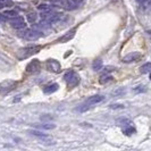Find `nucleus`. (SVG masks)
I'll use <instances>...</instances> for the list:
<instances>
[{
    "label": "nucleus",
    "mask_w": 151,
    "mask_h": 151,
    "mask_svg": "<svg viewBox=\"0 0 151 151\" xmlns=\"http://www.w3.org/2000/svg\"><path fill=\"white\" fill-rule=\"evenodd\" d=\"M104 100H105V97H104V96H100V94L92 96V97H90V98L86 99V100L84 101L81 106L77 107L75 110H76V111H78V113H85L86 110L91 109L92 107L97 106L98 104L102 102Z\"/></svg>",
    "instance_id": "nucleus-1"
},
{
    "label": "nucleus",
    "mask_w": 151,
    "mask_h": 151,
    "mask_svg": "<svg viewBox=\"0 0 151 151\" xmlns=\"http://www.w3.org/2000/svg\"><path fill=\"white\" fill-rule=\"evenodd\" d=\"M40 50H41V47H40V45H33V47L22 48V49H19V50H18V52H17V58H18L19 60L26 59V58L31 57L32 55L38 53Z\"/></svg>",
    "instance_id": "nucleus-2"
},
{
    "label": "nucleus",
    "mask_w": 151,
    "mask_h": 151,
    "mask_svg": "<svg viewBox=\"0 0 151 151\" xmlns=\"http://www.w3.org/2000/svg\"><path fill=\"white\" fill-rule=\"evenodd\" d=\"M64 78H65V81L67 83L68 88H74V86H76L77 84L80 83V76L77 75L75 72H73V70L67 72L65 74V76H64Z\"/></svg>",
    "instance_id": "nucleus-3"
},
{
    "label": "nucleus",
    "mask_w": 151,
    "mask_h": 151,
    "mask_svg": "<svg viewBox=\"0 0 151 151\" xmlns=\"http://www.w3.org/2000/svg\"><path fill=\"white\" fill-rule=\"evenodd\" d=\"M19 35L27 40H38L42 37V32L39 31L38 29H31V30H25L24 32H21Z\"/></svg>",
    "instance_id": "nucleus-4"
},
{
    "label": "nucleus",
    "mask_w": 151,
    "mask_h": 151,
    "mask_svg": "<svg viewBox=\"0 0 151 151\" xmlns=\"http://www.w3.org/2000/svg\"><path fill=\"white\" fill-rule=\"evenodd\" d=\"M16 86V82L13 80H7L0 83V93H8Z\"/></svg>",
    "instance_id": "nucleus-5"
},
{
    "label": "nucleus",
    "mask_w": 151,
    "mask_h": 151,
    "mask_svg": "<svg viewBox=\"0 0 151 151\" xmlns=\"http://www.w3.org/2000/svg\"><path fill=\"white\" fill-rule=\"evenodd\" d=\"M59 2L66 9L73 10V9H76V8L78 7L83 2V0H59Z\"/></svg>",
    "instance_id": "nucleus-6"
},
{
    "label": "nucleus",
    "mask_w": 151,
    "mask_h": 151,
    "mask_svg": "<svg viewBox=\"0 0 151 151\" xmlns=\"http://www.w3.org/2000/svg\"><path fill=\"white\" fill-rule=\"evenodd\" d=\"M47 66V69L50 70V72H53V73H59L61 70V66L59 64V61L55 60V59H49L45 64Z\"/></svg>",
    "instance_id": "nucleus-7"
},
{
    "label": "nucleus",
    "mask_w": 151,
    "mask_h": 151,
    "mask_svg": "<svg viewBox=\"0 0 151 151\" xmlns=\"http://www.w3.org/2000/svg\"><path fill=\"white\" fill-rule=\"evenodd\" d=\"M10 25H12L14 29H16V30H22V29H25L26 23H25V21H24L23 17L16 16V17H14V18H12Z\"/></svg>",
    "instance_id": "nucleus-8"
},
{
    "label": "nucleus",
    "mask_w": 151,
    "mask_h": 151,
    "mask_svg": "<svg viewBox=\"0 0 151 151\" xmlns=\"http://www.w3.org/2000/svg\"><path fill=\"white\" fill-rule=\"evenodd\" d=\"M141 58V53L139 52H131L129 55H126L124 58H123V63H133V61H137Z\"/></svg>",
    "instance_id": "nucleus-9"
},
{
    "label": "nucleus",
    "mask_w": 151,
    "mask_h": 151,
    "mask_svg": "<svg viewBox=\"0 0 151 151\" xmlns=\"http://www.w3.org/2000/svg\"><path fill=\"white\" fill-rule=\"evenodd\" d=\"M75 32H76V29H73V30L68 31L66 32L61 38L58 39V42H60V43H65V42H68L69 40H72V39L74 38V35H75Z\"/></svg>",
    "instance_id": "nucleus-10"
},
{
    "label": "nucleus",
    "mask_w": 151,
    "mask_h": 151,
    "mask_svg": "<svg viewBox=\"0 0 151 151\" xmlns=\"http://www.w3.org/2000/svg\"><path fill=\"white\" fill-rule=\"evenodd\" d=\"M39 69H40V63H39L38 59H34V60H32L27 65V67H26V72L27 73H37Z\"/></svg>",
    "instance_id": "nucleus-11"
},
{
    "label": "nucleus",
    "mask_w": 151,
    "mask_h": 151,
    "mask_svg": "<svg viewBox=\"0 0 151 151\" xmlns=\"http://www.w3.org/2000/svg\"><path fill=\"white\" fill-rule=\"evenodd\" d=\"M29 133H30L31 135L35 136V137H39V139H41V140H50V139H51L49 135H47L45 133H42L41 131H38V129H30Z\"/></svg>",
    "instance_id": "nucleus-12"
},
{
    "label": "nucleus",
    "mask_w": 151,
    "mask_h": 151,
    "mask_svg": "<svg viewBox=\"0 0 151 151\" xmlns=\"http://www.w3.org/2000/svg\"><path fill=\"white\" fill-rule=\"evenodd\" d=\"M58 84L57 83H51V84H48V85H45V88H43V92H45V94H51L53 92H56V91L58 90Z\"/></svg>",
    "instance_id": "nucleus-13"
},
{
    "label": "nucleus",
    "mask_w": 151,
    "mask_h": 151,
    "mask_svg": "<svg viewBox=\"0 0 151 151\" xmlns=\"http://www.w3.org/2000/svg\"><path fill=\"white\" fill-rule=\"evenodd\" d=\"M136 132V129L133 127V126H131V125H127V126H125L124 129H123V133L125 134V135H132V134H134Z\"/></svg>",
    "instance_id": "nucleus-14"
},
{
    "label": "nucleus",
    "mask_w": 151,
    "mask_h": 151,
    "mask_svg": "<svg viewBox=\"0 0 151 151\" xmlns=\"http://www.w3.org/2000/svg\"><path fill=\"white\" fill-rule=\"evenodd\" d=\"M2 15L5 16L6 18H14V17H16L17 16V12L16 10H14V9H10V10H5L4 13H2Z\"/></svg>",
    "instance_id": "nucleus-15"
},
{
    "label": "nucleus",
    "mask_w": 151,
    "mask_h": 151,
    "mask_svg": "<svg viewBox=\"0 0 151 151\" xmlns=\"http://www.w3.org/2000/svg\"><path fill=\"white\" fill-rule=\"evenodd\" d=\"M111 80H113V76L108 75V74L105 73L104 75L100 76V80H99V81H100V83L101 84H106V83H108V82H110Z\"/></svg>",
    "instance_id": "nucleus-16"
},
{
    "label": "nucleus",
    "mask_w": 151,
    "mask_h": 151,
    "mask_svg": "<svg viewBox=\"0 0 151 151\" xmlns=\"http://www.w3.org/2000/svg\"><path fill=\"white\" fill-rule=\"evenodd\" d=\"M38 9L41 10V13H45V12H51V10H52V7L49 6V5H47V4H41V5L38 6Z\"/></svg>",
    "instance_id": "nucleus-17"
},
{
    "label": "nucleus",
    "mask_w": 151,
    "mask_h": 151,
    "mask_svg": "<svg viewBox=\"0 0 151 151\" xmlns=\"http://www.w3.org/2000/svg\"><path fill=\"white\" fill-rule=\"evenodd\" d=\"M92 68H93V70H100L101 68H102V61L100 60V59H97V60L93 61V64H92Z\"/></svg>",
    "instance_id": "nucleus-18"
},
{
    "label": "nucleus",
    "mask_w": 151,
    "mask_h": 151,
    "mask_svg": "<svg viewBox=\"0 0 151 151\" xmlns=\"http://www.w3.org/2000/svg\"><path fill=\"white\" fill-rule=\"evenodd\" d=\"M151 69V64L150 63H145L143 66L141 67V73L142 74H148Z\"/></svg>",
    "instance_id": "nucleus-19"
},
{
    "label": "nucleus",
    "mask_w": 151,
    "mask_h": 151,
    "mask_svg": "<svg viewBox=\"0 0 151 151\" xmlns=\"http://www.w3.org/2000/svg\"><path fill=\"white\" fill-rule=\"evenodd\" d=\"M37 18H38L37 13H30V14H27V21L30 23H34L37 21Z\"/></svg>",
    "instance_id": "nucleus-20"
},
{
    "label": "nucleus",
    "mask_w": 151,
    "mask_h": 151,
    "mask_svg": "<svg viewBox=\"0 0 151 151\" xmlns=\"http://www.w3.org/2000/svg\"><path fill=\"white\" fill-rule=\"evenodd\" d=\"M39 127L43 129H52L56 127V125H55V124H49V123H47V124H41Z\"/></svg>",
    "instance_id": "nucleus-21"
},
{
    "label": "nucleus",
    "mask_w": 151,
    "mask_h": 151,
    "mask_svg": "<svg viewBox=\"0 0 151 151\" xmlns=\"http://www.w3.org/2000/svg\"><path fill=\"white\" fill-rule=\"evenodd\" d=\"M117 122H118V124H121V125H125V126H127V125L131 124V121L127 119V118H119Z\"/></svg>",
    "instance_id": "nucleus-22"
},
{
    "label": "nucleus",
    "mask_w": 151,
    "mask_h": 151,
    "mask_svg": "<svg viewBox=\"0 0 151 151\" xmlns=\"http://www.w3.org/2000/svg\"><path fill=\"white\" fill-rule=\"evenodd\" d=\"M145 86L144 85H140V86H137L136 89H134V91H135L136 93H139V92H145Z\"/></svg>",
    "instance_id": "nucleus-23"
},
{
    "label": "nucleus",
    "mask_w": 151,
    "mask_h": 151,
    "mask_svg": "<svg viewBox=\"0 0 151 151\" xmlns=\"http://www.w3.org/2000/svg\"><path fill=\"white\" fill-rule=\"evenodd\" d=\"M141 6H145V7H148L149 6V0H136Z\"/></svg>",
    "instance_id": "nucleus-24"
},
{
    "label": "nucleus",
    "mask_w": 151,
    "mask_h": 151,
    "mask_svg": "<svg viewBox=\"0 0 151 151\" xmlns=\"http://www.w3.org/2000/svg\"><path fill=\"white\" fill-rule=\"evenodd\" d=\"M5 22H7V18L2 15V14H0V24H2V23Z\"/></svg>",
    "instance_id": "nucleus-25"
},
{
    "label": "nucleus",
    "mask_w": 151,
    "mask_h": 151,
    "mask_svg": "<svg viewBox=\"0 0 151 151\" xmlns=\"http://www.w3.org/2000/svg\"><path fill=\"white\" fill-rule=\"evenodd\" d=\"M111 108H114V109H115V108H123V106H122V105H111Z\"/></svg>",
    "instance_id": "nucleus-26"
},
{
    "label": "nucleus",
    "mask_w": 151,
    "mask_h": 151,
    "mask_svg": "<svg viewBox=\"0 0 151 151\" xmlns=\"http://www.w3.org/2000/svg\"><path fill=\"white\" fill-rule=\"evenodd\" d=\"M4 7V4H2V2H0V8H2Z\"/></svg>",
    "instance_id": "nucleus-27"
},
{
    "label": "nucleus",
    "mask_w": 151,
    "mask_h": 151,
    "mask_svg": "<svg viewBox=\"0 0 151 151\" xmlns=\"http://www.w3.org/2000/svg\"><path fill=\"white\" fill-rule=\"evenodd\" d=\"M4 1H5V0H0V2H2V4H4Z\"/></svg>",
    "instance_id": "nucleus-28"
}]
</instances>
